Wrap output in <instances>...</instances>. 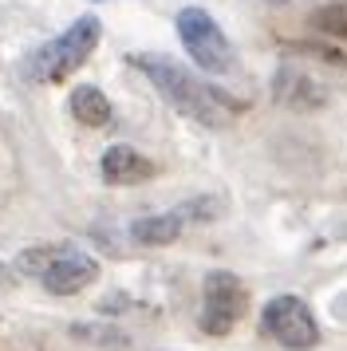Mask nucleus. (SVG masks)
Here are the masks:
<instances>
[{
	"label": "nucleus",
	"instance_id": "obj_1",
	"mask_svg": "<svg viewBox=\"0 0 347 351\" xmlns=\"http://www.w3.org/2000/svg\"><path fill=\"white\" fill-rule=\"evenodd\" d=\"M130 64L154 83L158 95L166 99L174 111L193 119V123H202V127L225 130V127H233V119L241 114V103L229 99V91L209 87L205 80H198L193 71H186L182 64H174L166 56H130Z\"/></svg>",
	"mask_w": 347,
	"mask_h": 351
},
{
	"label": "nucleus",
	"instance_id": "obj_2",
	"mask_svg": "<svg viewBox=\"0 0 347 351\" xmlns=\"http://www.w3.org/2000/svg\"><path fill=\"white\" fill-rule=\"evenodd\" d=\"M99 36H103L99 20L95 16H79L67 32H60L56 40H47L44 48L32 56L28 60V75L36 83H63L71 71H79V67L87 64V56L99 48Z\"/></svg>",
	"mask_w": 347,
	"mask_h": 351
},
{
	"label": "nucleus",
	"instance_id": "obj_3",
	"mask_svg": "<svg viewBox=\"0 0 347 351\" xmlns=\"http://www.w3.org/2000/svg\"><path fill=\"white\" fill-rule=\"evenodd\" d=\"M178 36H182V48L189 51V60L202 71L225 75L233 67V48L205 8H182L178 12Z\"/></svg>",
	"mask_w": 347,
	"mask_h": 351
},
{
	"label": "nucleus",
	"instance_id": "obj_4",
	"mask_svg": "<svg viewBox=\"0 0 347 351\" xmlns=\"http://www.w3.org/2000/svg\"><path fill=\"white\" fill-rule=\"evenodd\" d=\"M261 332L288 351H308L320 343V324L300 296H272L261 312Z\"/></svg>",
	"mask_w": 347,
	"mask_h": 351
},
{
	"label": "nucleus",
	"instance_id": "obj_5",
	"mask_svg": "<svg viewBox=\"0 0 347 351\" xmlns=\"http://www.w3.org/2000/svg\"><path fill=\"white\" fill-rule=\"evenodd\" d=\"M249 308V292L233 272H209L202 288V332L229 335Z\"/></svg>",
	"mask_w": 347,
	"mask_h": 351
},
{
	"label": "nucleus",
	"instance_id": "obj_6",
	"mask_svg": "<svg viewBox=\"0 0 347 351\" xmlns=\"http://www.w3.org/2000/svg\"><path fill=\"white\" fill-rule=\"evenodd\" d=\"M272 99L288 111H320L331 99L328 83L304 64H280L272 75Z\"/></svg>",
	"mask_w": 347,
	"mask_h": 351
},
{
	"label": "nucleus",
	"instance_id": "obj_7",
	"mask_svg": "<svg viewBox=\"0 0 347 351\" xmlns=\"http://www.w3.org/2000/svg\"><path fill=\"white\" fill-rule=\"evenodd\" d=\"M40 280H44V288L51 296H75V292H83L87 285L99 280V261L71 249V245H56Z\"/></svg>",
	"mask_w": 347,
	"mask_h": 351
},
{
	"label": "nucleus",
	"instance_id": "obj_8",
	"mask_svg": "<svg viewBox=\"0 0 347 351\" xmlns=\"http://www.w3.org/2000/svg\"><path fill=\"white\" fill-rule=\"evenodd\" d=\"M99 170H103V182H110V186H139V182L154 178V162L139 154L134 146H110Z\"/></svg>",
	"mask_w": 347,
	"mask_h": 351
},
{
	"label": "nucleus",
	"instance_id": "obj_9",
	"mask_svg": "<svg viewBox=\"0 0 347 351\" xmlns=\"http://www.w3.org/2000/svg\"><path fill=\"white\" fill-rule=\"evenodd\" d=\"M186 229V213L182 209H170V213H150V217H139L130 225V237L139 245H174Z\"/></svg>",
	"mask_w": 347,
	"mask_h": 351
},
{
	"label": "nucleus",
	"instance_id": "obj_10",
	"mask_svg": "<svg viewBox=\"0 0 347 351\" xmlns=\"http://www.w3.org/2000/svg\"><path fill=\"white\" fill-rule=\"evenodd\" d=\"M67 107H71V114H75L79 127H95V130L107 127L110 114H115V111H110V99L103 95L99 87H75Z\"/></svg>",
	"mask_w": 347,
	"mask_h": 351
},
{
	"label": "nucleus",
	"instance_id": "obj_11",
	"mask_svg": "<svg viewBox=\"0 0 347 351\" xmlns=\"http://www.w3.org/2000/svg\"><path fill=\"white\" fill-rule=\"evenodd\" d=\"M312 28L324 36H335V40H347V0H331L324 8H315Z\"/></svg>",
	"mask_w": 347,
	"mask_h": 351
},
{
	"label": "nucleus",
	"instance_id": "obj_12",
	"mask_svg": "<svg viewBox=\"0 0 347 351\" xmlns=\"http://www.w3.org/2000/svg\"><path fill=\"white\" fill-rule=\"evenodd\" d=\"M4 285H12V269H8V265H0V288Z\"/></svg>",
	"mask_w": 347,
	"mask_h": 351
},
{
	"label": "nucleus",
	"instance_id": "obj_13",
	"mask_svg": "<svg viewBox=\"0 0 347 351\" xmlns=\"http://www.w3.org/2000/svg\"><path fill=\"white\" fill-rule=\"evenodd\" d=\"M268 4H288V0H268Z\"/></svg>",
	"mask_w": 347,
	"mask_h": 351
}]
</instances>
